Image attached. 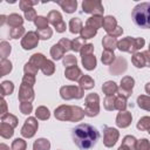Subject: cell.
Returning a JSON list of instances; mask_svg holds the SVG:
<instances>
[{"label":"cell","mask_w":150,"mask_h":150,"mask_svg":"<svg viewBox=\"0 0 150 150\" xmlns=\"http://www.w3.org/2000/svg\"><path fill=\"white\" fill-rule=\"evenodd\" d=\"M46 57L43 56V54L41 53H36L34 55H32L30 60H29V63H32L34 67H36L38 69H41V67L43 66V63L46 62Z\"/></svg>","instance_id":"obj_23"},{"label":"cell","mask_w":150,"mask_h":150,"mask_svg":"<svg viewBox=\"0 0 150 150\" xmlns=\"http://www.w3.org/2000/svg\"><path fill=\"white\" fill-rule=\"evenodd\" d=\"M115 98L116 96H107L103 101V105L107 110H115Z\"/></svg>","instance_id":"obj_44"},{"label":"cell","mask_w":150,"mask_h":150,"mask_svg":"<svg viewBox=\"0 0 150 150\" xmlns=\"http://www.w3.org/2000/svg\"><path fill=\"white\" fill-rule=\"evenodd\" d=\"M103 29L108 33V34H111L112 32H115V29L118 27L117 26V21L114 16L111 15H108L105 18H103V25H102Z\"/></svg>","instance_id":"obj_16"},{"label":"cell","mask_w":150,"mask_h":150,"mask_svg":"<svg viewBox=\"0 0 150 150\" xmlns=\"http://www.w3.org/2000/svg\"><path fill=\"white\" fill-rule=\"evenodd\" d=\"M145 41L143 38H130L127 36L122 40L118 41L117 43V48L121 52H128V53H136L138 49H141L142 47H144Z\"/></svg>","instance_id":"obj_4"},{"label":"cell","mask_w":150,"mask_h":150,"mask_svg":"<svg viewBox=\"0 0 150 150\" xmlns=\"http://www.w3.org/2000/svg\"><path fill=\"white\" fill-rule=\"evenodd\" d=\"M145 91H146V94L150 95V82H148V83L145 84Z\"/></svg>","instance_id":"obj_60"},{"label":"cell","mask_w":150,"mask_h":150,"mask_svg":"<svg viewBox=\"0 0 150 150\" xmlns=\"http://www.w3.org/2000/svg\"><path fill=\"white\" fill-rule=\"evenodd\" d=\"M60 95L63 100L82 98L83 89L80 86H63L60 88Z\"/></svg>","instance_id":"obj_6"},{"label":"cell","mask_w":150,"mask_h":150,"mask_svg":"<svg viewBox=\"0 0 150 150\" xmlns=\"http://www.w3.org/2000/svg\"><path fill=\"white\" fill-rule=\"evenodd\" d=\"M135 150H150V142L146 138H142L137 141Z\"/></svg>","instance_id":"obj_47"},{"label":"cell","mask_w":150,"mask_h":150,"mask_svg":"<svg viewBox=\"0 0 150 150\" xmlns=\"http://www.w3.org/2000/svg\"><path fill=\"white\" fill-rule=\"evenodd\" d=\"M84 112L89 117H94L100 112V97L96 93H91L86 96Z\"/></svg>","instance_id":"obj_5"},{"label":"cell","mask_w":150,"mask_h":150,"mask_svg":"<svg viewBox=\"0 0 150 150\" xmlns=\"http://www.w3.org/2000/svg\"><path fill=\"white\" fill-rule=\"evenodd\" d=\"M79 84L83 90H86V89H91L95 86V82L89 75H82V77L79 80Z\"/></svg>","instance_id":"obj_25"},{"label":"cell","mask_w":150,"mask_h":150,"mask_svg":"<svg viewBox=\"0 0 150 150\" xmlns=\"http://www.w3.org/2000/svg\"><path fill=\"white\" fill-rule=\"evenodd\" d=\"M33 100H34V90H33V87L21 83L20 90H19V101L21 103H23V102H29L30 103Z\"/></svg>","instance_id":"obj_13"},{"label":"cell","mask_w":150,"mask_h":150,"mask_svg":"<svg viewBox=\"0 0 150 150\" xmlns=\"http://www.w3.org/2000/svg\"><path fill=\"white\" fill-rule=\"evenodd\" d=\"M25 34V28L21 26V27H15V28H12L11 32H9V35L12 39H19L21 38L22 35Z\"/></svg>","instance_id":"obj_48"},{"label":"cell","mask_w":150,"mask_h":150,"mask_svg":"<svg viewBox=\"0 0 150 150\" xmlns=\"http://www.w3.org/2000/svg\"><path fill=\"white\" fill-rule=\"evenodd\" d=\"M102 91L107 95V96H114L115 94H117L118 91V87L114 81H107L105 83H103L102 86Z\"/></svg>","instance_id":"obj_19"},{"label":"cell","mask_w":150,"mask_h":150,"mask_svg":"<svg viewBox=\"0 0 150 150\" xmlns=\"http://www.w3.org/2000/svg\"><path fill=\"white\" fill-rule=\"evenodd\" d=\"M23 70H25V74H27V75H36V73H38V68L36 67H34L32 63H29V62H27L26 64H25V67H23Z\"/></svg>","instance_id":"obj_50"},{"label":"cell","mask_w":150,"mask_h":150,"mask_svg":"<svg viewBox=\"0 0 150 150\" xmlns=\"http://www.w3.org/2000/svg\"><path fill=\"white\" fill-rule=\"evenodd\" d=\"M38 4V1H29V0H22V1H20V8L25 12V11H27V9H29V8H32V6H34V5H36Z\"/></svg>","instance_id":"obj_52"},{"label":"cell","mask_w":150,"mask_h":150,"mask_svg":"<svg viewBox=\"0 0 150 150\" xmlns=\"http://www.w3.org/2000/svg\"><path fill=\"white\" fill-rule=\"evenodd\" d=\"M148 132H149V134H150V130H149V131H148Z\"/></svg>","instance_id":"obj_64"},{"label":"cell","mask_w":150,"mask_h":150,"mask_svg":"<svg viewBox=\"0 0 150 150\" xmlns=\"http://www.w3.org/2000/svg\"><path fill=\"white\" fill-rule=\"evenodd\" d=\"M64 53H66V50H64L63 47L60 46L59 43L54 45V46L50 48V55H52V57H53L54 60H60V59H62L63 55H64Z\"/></svg>","instance_id":"obj_26"},{"label":"cell","mask_w":150,"mask_h":150,"mask_svg":"<svg viewBox=\"0 0 150 150\" xmlns=\"http://www.w3.org/2000/svg\"><path fill=\"white\" fill-rule=\"evenodd\" d=\"M76 63H77V60H76V57H75L74 55H71V54L66 55V56L63 57V64H64L66 68L74 67V66H76Z\"/></svg>","instance_id":"obj_45"},{"label":"cell","mask_w":150,"mask_h":150,"mask_svg":"<svg viewBox=\"0 0 150 150\" xmlns=\"http://www.w3.org/2000/svg\"><path fill=\"white\" fill-rule=\"evenodd\" d=\"M41 70L43 71V74H45V75L50 76V75L54 73V70H55L54 62H53V61H50V60H46V62H45V63H43V66L41 67Z\"/></svg>","instance_id":"obj_34"},{"label":"cell","mask_w":150,"mask_h":150,"mask_svg":"<svg viewBox=\"0 0 150 150\" xmlns=\"http://www.w3.org/2000/svg\"><path fill=\"white\" fill-rule=\"evenodd\" d=\"M47 19H48V22L52 23L55 27L56 32L62 33V32L66 30V22L63 21L62 15H61L60 12H57V11H50L48 13V15H47Z\"/></svg>","instance_id":"obj_9"},{"label":"cell","mask_w":150,"mask_h":150,"mask_svg":"<svg viewBox=\"0 0 150 150\" xmlns=\"http://www.w3.org/2000/svg\"><path fill=\"white\" fill-rule=\"evenodd\" d=\"M125 70H127V61L122 57H117L109 68V71L114 75H120Z\"/></svg>","instance_id":"obj_14"},{"label":"cell","mask_w":150,"mask_h":150,"mask_svg":"<svg viewBox=\"0 0 150 150\" xmlns=\"http://www.w3.org/2000/svg\"><path fill=\"white\" fill-rule=\"evenodd\" d=\"M22 83L33 87L34 83H35V76L34 75H27V74H25V76L22 79Z\"/></svg>","instance_id":"obj_56"},{"label":"cell","mask_w":150,"mask_h":150,"mask_svg":"<svg viewBox=\"0 0 150 150\" xmlns=\"http://www.w3.org/2000/svg\"><path fill=\"white\" fill-rule=\"evenodd\" d=\"M59 45L60 46H62L63 47V49L67 52V50H69V49H71V41L70 40H68V39H66V38H63V39H61L60 41H59Z\"/></svg>","instance_id":"obj_57"},{"label":"cell","mask_w":150,"mask_h":150,"mask_svg":"<svg viewBox=\"0 0 150 150\" xmlns=\"http://www.w3.org/2000/svg\"><path fill=\"white\" fill-rule=\"evenodd\" d=\"M9 53H11V46L6 41H2L1 42V57L2 59H6V56Z\"/></svg>","instance_id":"obj_53"},{"label":"cell","mask_w":150,"mask_h":150,"mask_svg":"<svg viewBox=\"0 0 150 150\" xmlns=\"http://www.w3.org/2000/svg\"><path fill=\"white\" fill-rule=\"evenodd\" d=\"M13 90H14V86L11 81H4L1 83V94H2V96L11 95L13 93Z\"/></svg>","instance_id":"obj_37"},{"label":"cell","mask_w":150,"mask_h":150,"mask_svg":"<svg viewBox=\"0 0 150 150\" xmlns=\"http://www.w3.org/2000/svg\"><path fill=\"white\" fill-rule=\"evenodd\" d=\"M131 120H132V116H131V112L124 110V111H120L116 116V124L117 127L120 128H127L130 125L131 123Z\"/></svg>","instance_id":"obj_15"},{"label":"cell","mask_w":150,"mask_h":150,"mask_svg":"<svg viewBox=\"0 0 150 150\" xmlns=\"http://www.w3.org/2000/svg\"><path fill=\"white\" fill-rule=\"evenodd\" d=\"M117 43L118 41L116 40V38L107 34L105 36H103V40H102V45L104 47V50H109V52H114L115 48H117Z\"/></svg>","instance_id":"obj_18"},{"label":"cell","mask_w":150,"mask_h":150,"mask_svg":"<svg viewBox=\"0 0 150 150\" xmlns=\"http://www.w3.org/2000/svg\"><path fill=\"white\" fill-rule=\"evenodd\" d=\"M38 127H39V124H38L36 118L28 117L25 121V124H23V127L21 129V135L23 137H26V138H30V137H33L35 135V132L38 130Z\"/></svg>","instance_id":"obj_11"},{"label":"cell","mask_w":150,"mask_h":150,"mask_svg":"<svg viewBox=\"0 0 150 150\" xmlns=\"http://www.w3.org/2000/svg\"><path fill=\"white\" fill-rule=\"evenodd\" d=\"M54 115L60 121H71V122H79L81 121L86 112L82 108L76 105H60L55 109Z\"/></svg>","instance_id":"obj_2"},{"label":"cell","mask_w":150,"mask_h":150,"mask_svg":"<svg viewBox=\"0 0 150 150\" xmlns=\"http://www.w3.org/2000/svg\"><path fill=\"white\" fill-rule=\"evenodd\" d=\"M149 52H150V45H149Z\"/></svg>","instance_id":"obj_63"},{"label":"cell","mask_w":150,"mask_h":150,"mask_svg":"<svg viewBox=\"0 0 150 150\" xmlns=\"http://www.w3.org/2000/svg\"><path fill=\"white\" fill-rule=\"evenodd\" d=\"M25 18L28 21H34L36 19V12H35V9L32 7V8L27 9V11H25Z\"/></svg>","instance_id":"obj_55"},{"label":"cell","mask_w":150,"mask_h":150,"mask_svg":"<svg viewBox=\"0 0 150 150\" xmlns=\"http://www.w3.org/2000/svg\"><path fill=\"white\" fill-rule=\"evenodd\" d=\"M12 70V63L6 60V59H2L1 60V76L6 75L7 73H9Z\"/></svg>","instance_id":"obj_49"},{"label":"cell","mask_w":150,"mask_h":150,"mask_svg":"<svg viewBox=\"0 0 150 150\" xmlns=\"http://www.w3.org/2000/svg\"><path fill=\"white\" fill-rule=\"evenodd\" d=\"M120 137V134L117 129L111 127H104L103 128V144L107 148H111L116 144L117 139Z\"/></svg>","instance_id":"obj_8"},{"label":"cell","mask_w":150,"mask_h":150,"mask_svg":"<svg viewBox=\"0 0 150 150\" xmlns=\"http://www.w3.org/2000/svg\"><path fill=\"white\" fill-rule=\"evenodd\" d=\"M13 127H11L7 123H2L1 122V127H0V134L4 138H9L13 136Z\"/></svg>","instance_id":"obj_33"},{"label":"cell","mask_w":150,"mask_h":150,"mask_svg":"<svg viewBox=\"0 0 150 150\" xmlns=\"http://www.w3.org/2000/svg\"><path fill=\"white\" fill-rule=\"evenodd\" d=\"M39 43V35L36 32H28L25 34V36L21 40V46L23 49H33Z\"/></svg>","instance_id":"obj_12"},{"label":"cell","mask_w":150,"mask_h":150,"mask_svg":"<svg viewBox=\"0 0 150 150\" xmlns=\"http://www.w3.org/2000/svg\"><path fill=\"white\" fill-rule=\"evenodd\" d=\"M34 23L38 27V29L48 28V19L45 16H36V19L34 20Z\"/></svg>","instance_id":"obj_42"},{"label":"cell","mask_w":150,"mask_h":150,"mask_svg":"<svg viewBox=\"0 0 150 150\" xmlns=\"http://www.w3.org/2000/svg\"><path fill=\"white\" fill-rule=\"evenodd\" d=\"M1 103H2V111H1V112H2V116H4L5 112H6V111H5V110H6V102H5V100H2Z\"/></svg>","instance_id":"obj_59"},{"label":"cell","mask_w":150,"mask_h":150,"mask_svg":"<svg viewBox=\"0 0 150 150\" xmlns=\"http://www.w3.org/2000/svg\"><path fill=\"white\" fill-rule=\"evenodd\" d=\"M0 149H1V150H9V149L7 148V145H5V144H1V145H0Z\"/></svg>","instance_id":"obj_62"},{"label":"cell","mask_w":150,"mask_h":150,"mask_svg":"<svg viewBox=\"0 0 150 150\" xmlns=\"http://www.w3.org/2000/svg\"><path fill=\"white\" fill-rule=\"evenodd\" d=\"M84 39H82L81 36L80 38H75L73 41H71V49L74 52H81V49L83 48L84 46Z\"/></svg>","instance_id":"obj_41"},{"label":"cell","mask_w":150,"mask_h":150,"mask_svg":"<svg viewBox=\"0 0 150 150\" xmlns=\"http://www.w3.org/2000/svg\"><path fill=\"white\" fill-rule=\"evenodd\" d=\"M134 84H135V80L131 77V76H124L122 80H121V86L118 88V91L117 94L120 96H123L125 98H128L131 93H132V88H134Z\"/></svg>","instance_id":"obj_10"},{"label":"cell","mask_w":150,"mask_h":150,"mask_svg":"<svg viewBox=\"0 0 150 150\" xmlns=\"http://www.w3.org/2000/svg\"><path fill=\"white\" fill-rule=\"evenodd\" d=\"M26 142L22 138H16L12 143V150H26Z\"/></svg>","instance_id":"obj_46"},{"label":"cell","mask_w":150,"mask_h":150,"mask_svg":"<svg viewBox=\"0 0 150 150\" xmlns=\"http://www.w3.org/2000/svg\"><path fill=\"white\" fill-rule=\"evenodd\" d=\"M36 33L39 35V39H41V40H48L53 35V30L49 27L48 28H45V29H38Z\"/></svg>","instance_id":"obj_43"},{"label":"cell","mask_w":150,"mask_h":150,"mask_svg":"<svg viewBox=\"0 0 150 150\" xmlns=\"http://www.w3.org/2000/svg\"><path fill=\"white\" fill-rule=\"evenodd\" d=\"M137 104L141 109L150 111V96H146V95L138 96L137 97Z\"/></svg>","instance_id":"obj_30"},{"label":"cell","mask_w":150,"mask_h":150,"mask_svg":"<svg viewBox=\"0 0 150 150\" xmlns=\"http://www.w3.org/2000/svg\"><path fill=\"white\" fill-rule=\"evenodd\" d=\"M82 9L84 13L94 14V15H102L103 14V6L100 0H84L82 2Z\"/></svg>","instance_id":"obj_7"},{"label":"cell","mask_w":150,"mask_h":150,"mask_svg":"<svg viewBox=\"0 0 150 150\" xmlns=\"http://www.w3.org/2000/svg\"><path fill=\"white\" fill-rule=\"evenodd\" d=\"M32 109H33V107H32V103H29V102H23L20 104V111L25 115H29L32 112Z\"/></svg>","instance_id":"obj_51"},{"label":"cell","mask_w":150,"mask_h":150,"mask_svg":"<svg viewBox=\"0 0 150 150\" xmlns=\"http://www.w3.org/2000/svg\"><path fill=\"white\" fill-rule=\"evenodd\" d=\"M82 57V64L87 70H93L96 67V57L94 54H89V55H84L81 56Z\"/></svg>","instance_id":"obj_21"},{"label":"cell","mask_w":150,"mask_h":150,"mask_svg":"<svg viewBox=\"0 0 150 150\" xmlns=\"http://www.w3.org/2000/svg\"><path fill=\"white\" fill-rule=\"evenodd\" d=\"M132 21L141 28H150V2H142L134 7Z\"/></svg>","instance_id":"obj_3"},{"label":"cell","mask_w":150,"mask_h":150,"mask_svg":"<svg viewBox=\"0 0 150 150\" xmlns=\"http://www.w3.org/2000/svg\"><path fill=\"white\" fill-rule=\"evenodd\" d=\"M1 121H2V123H7L13 128L18 125V118L12 114H5L1 118Z\"/></svg>","instance_id":"obj_39"},{"label":"cell","mask_w":150,"mask_h":150,"mask_svg":"<svg viewBox=\"0 0 150 150\" xmlns=\"http://www.w3.org/2000/svg\"><path fill=\"white\" fill-rule=\"evenodd\" d=\"M74 143L82 150L91 149L100 138V134L96 128L88 123H81L76 125L71 131Z\"/></svg>","instance_id":"obj_1"},{"label":"cell","mask_w":150,"mask_h":150,"mask_svg":"<svg viewBox=\"0 0 150 150\" xmlns=\"http://www.w3.org/2000/svg\"><path fill=\"white\" fill-rule=\"evenodd\" d=\"M57 4L61 6V8L66 13H73L76 11V7H77L76 0H63V1H57Z\"/></svg>","instance_id":"obj_20"},{"label":"cell","mask_w":150,"mask_h":150,"mask_svg":"<svg viewBox=\"0 0 150 150\" xmlns=\"http://www.w3.org/2000/svg\"><path fill=\"white\" fill-rule=\"evenodd\" d=\"M103 25V18L102 15H93L90 18H88L87 22H86V26L88 27H91L94 29L97 30V28H100L101 26Z\"/></svg>","instance_id":"obj_22"},{"label":"cell","mask_w":150,"mask_h":150,"mask_svg":"<svg viewBox=\"0 0 150 150\" xmlns=\"http://www.w3.org/2000/svg\"><path fill=\"white\" fill-rule=\"evenodd\" d=\"M136 127L141 131H149L150 130V117L149 116H144V117L139 118V121L137 122Z\"/></svg>","instance_id":"obj_31"},{"label":"cell","mask_w":150,"mask_h":150,"mask_svg":"<svg viewBox=\"0 0 150 150\" xmlns=\"http://www.w3.org/2000/svg\"><path fill=\"white\" fill-rule=\"evenodd\" d=\"M93 52H94V46H93L91 43H86V45L83 46V48L81 49L80 54H81V56H84V55L93 54Z\"/></svg>","instance_id":"obj_54"},{"label":"cell","mask_w":150,"mask_h":150,"mask_svg":"<svg viewBox=\"0 0 150 150\" xmlns=\"http://www.w3.org/2000/svg\"><path fill=\"white\" fill-rule=\"evenodd\" d=\"M7 22L9 26H12L13 28L15 27H21L22 26V22H23V19L19 15V14H11L8 18H7Z\"/></svg>","instance_id":"obj_27"},{"label":"cell","mask_w":150,"mask_h":150,"mask_svg":"<svg viewBox=\"0 0 150 150\" xmlns=\"http://www.w3.org/2000/svg\"><path fill=\"white\" fill-rule=\"evenodd\" d=\"M35 116L39 118V120H48L49 116H50V112L48 110V108L41 105V107H38L36 110H35Z\"/></svg>","instance_id":"obj_32"},{"label":"cell","mask_w":150,"mask_h":150,"mask_svg":"<svg viewBox=\"0 0 150 150\" xmlns=\"http://www.w3.org/2000/svg\"><path fill=\"white\" fill-rule=\"evenodd\" d=\"M50 143L46 138H39L33 144V150H49Z\"/></svg>","instance_id":"obj_28"},{"label":"cell","mask_w":150,"mask_h":150,"mask_svg":"<svg viewBox=\"0 0 150 150\" xmlns=\"http://www.w3.org/2000/svg\"><path fill=\"white\" fill-rule=\"evenodd\" d=\"M131 62L135 67L137 68H143V67H146L145 66V59L143 56L142 53H135L131 57Z\"/></svg>","instance_id":"obj_29"},{"label":"cell","mask_w":150,"mask_h":150,"mask_svg":"<svg viewBox=\"0 0 150 150\" xmlns=\"http://www.w3.org/2000/svg\"><path fill=\"white\" fill-rule=\"evenodd\" d=\"M64 76L70 81H79L82 77V71L77 66L69 67V68H66Z\"/></svg>","instance_id":"obj_17"},{"label":"cell","mask_w":150,"mask_h":150,"mask_svg":"<svg viewBox=\"0 0 150 150\" xmlns=\"http://www.w3.org/2000/svg\"><path fill=\"white\" fill-rule=\"evenodd\" d=\"M136 143H137V139H136L134 136H131V135L125 136V137L123 138V141H122V144L125 145V146H128L130 150H134V149H135Z\"/></svg>","instance_id":"obj_40"},{"label":"cell","mask_w":150,"mask_h":150,"mask_svg":"<svg viewBox=\"0 0 150 150\" xmlns=\"http://www.w3.org/2000/svg\"><path fill=\"white\" fill-rule=\"evenodd\" d=\"M142 54H143V56H144V59H145V66H146V67H150V52H149V50H145V52H143Z\"/></svg>","instance_id":"obj_58"},{"label":"cell","mask_w":150,"mask_h":150,"mask_svg":"<svg viewBox=\"0 0 150 150\" xmlns=\"http://www.w3.org/2000/svg\"><path fill=\"white\" fill-rule=\"evenodd\" d=\"M82 28H83L82 27V21L79 18L70 19V21H69V30H70V33H73V34L81 33Z\"/></svg>","instance_id":"obj_24"},{"label":"cell","mask_w":150,"mask_h":150,"mask_svg":"<svg viewBox=\"0 0 150 150\" xmlns=\"http://www.w3.org/2000/svg\"><path fill=\"white\" fill-rule=\"evenodd\" d=\"M125 108H127V98L117 95L115 98V109H117L120 111H124Z\"/></svg>","instance_id":"obj_38"},{"label":"cell","mask_w":150,"mask_h":150,"mask_svg":"<svg viewBox=\"0 0 150 150\" xmlns=\"http://www.w3.org/2000/svg\"><path fill=\"white\" fill-rule=\"evenodd\" d=\"M96 33H97L96 29L86 26V27H83L82 30H81V38L84 39V40H86V39H91V38H94V36L96 35Z\"/></svg>","instance_id":"obj_36"},{"label":"cell","mask_w":150,"mask_h":150,"mask_svg":"<svg viewBox=\"0 0 150 150\" xmlns=\"http://www.w3.org/2000/svg\"><path fill=\"white\" fill-rule=\"evenodd\" d=\"M115 60H116V59H115V54H114V52L104 50V52L102 53V62H103L104 64H107V66L112 64Z\"/></svg>","instance_id":"obj_35"},{"label":"cell","mask_w":150,"mask_h":150,"mask_svg":"<svg viewBox=\"0 0 150 150\" xmlns=\"http://www.w3.org/2000/svg\"><path fill=\"white\" fill-rule=\"evenodd\" d=\"M117 150H130V149H129L128 146H125V145H123V144H122V145H121V146H120Z\"/></svg>","instance_id":"obj_61"}]
</instances>
